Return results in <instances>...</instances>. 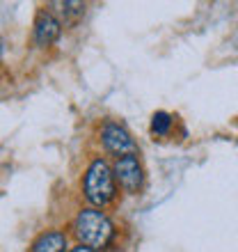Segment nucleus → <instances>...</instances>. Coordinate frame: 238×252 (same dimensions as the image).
I'll return each mask as SVG.
<instances>
[{
    "mask_svg": "<svg viewBox=\"0 0 238 252\" xmlns=\"http://www.w3.org/2000/svg\"><path fill=\"white\" fill-rule=\"evenodd\" d=\"M101 145L106 147V152L115 154L117 158L138 152V145L131 138V133L115 120H106L101 126Z\"/></svg>",
    "mask_w": 238,
    "mask_h": 252,
    "instance_id": "obj_4",
    "label": "nucleus"
},
{
    "mask_svg": "<svg viewBox=\"0 0 238 252\" xmlns=\"http://www.w3.org/2000/svg\"><path fill=\"white\" fill-rule=\"evenodd\" d=\"M62 32V21L53 12H39L34 21V44L37 46H51Z\"/></svg>",
    "mask_w": 238,
    "mask_h": 252,
    "instance_id": "obj_5",
    "label": "nucleus"
},
{
    "mask_svg": "<svg viewBox=\"0 0 238 252\" xmlns=\"http://www.w3.org/2000/svg\"><path fill=\"white\" fill-rule=\"evenodd\" d=\"M53 7H60L58 14L69 26L76 23L78 19H83V14H85V2H55Z\"/></svg>",
    "mask_w": 238,
    "mask_h": 252,
    "instance_id": "obj_7",
    "label": "nucleus"
},
{
    "mask_svg": "<svg viewBox=\"0 0 238 252\" xmlns=\"http://www.w3.org/2000/svg\"><path fill=\"white\" fill-rule=\"evenodd\" d=\"M83 190L89 204L106 206L115 199V172L103 158H94L89 163L83 179Z\"/></svg>",
    "mask_w": 238,
    "mask_h": 252,
    "instance_id": "obj_2",
    "label": "nucleus"
},
{
    "mask_svg": "<svg viewBox=\"0 0 238 252\" xmlns=\"http://www.w3.org/2000/svg\"><path fill=\"white\" fill-rule=\"evenodd\" d=\"M66 252H94V250H89V248H85V246H76V248H71V250H66Z\"/></svg>",
    "mask_w": 238,
    "mask_h": 252,
    "instance_id": "obj_9",
    "label": "nucleus"
},
{
    "mask_svg": "<svg viewBox=\"0 0 238 252\" xmlns=\"http://www.w3.org/2000/svg\"><path fill=\"white\" fill-rule=\"evenodd\" d=\"M73 234L80 246L96 252L110 246V241L115 239V225L99 209H83L73 220Z\"/></svg>",
    "mask_w": 238,
    "mask_h": 252,
    "instance_id": "obj_1",
    "label": "nucleus"
},
{
    "mask_svg": "<svg viewBox=\"0 0 238 252\" xmlns=\"http://www.w3.org/2000/svg\"><path fill=\"white\" fill-rule=\"evenodd\" d=\"M30 252H66V234L58 232V229L41 232L39 236L32 241Z\"/></svg>",
    "mask_w": 238,
    "mask_h": 252,
    "instance_id": "obj_6",
    "label": "nucleus"
},
{
    "mask_svg": "<svg viewBox=\"0 0 238 252\" xmlns=\"http://www.w3.org/2000/svg\"><path fill=\"white\" fill-rule=\"evenodd\" d=\"M170 128H172V115L165 113V110L153 113V117H151V133H153V135L163 138V135H167V133H170Z\"/></svg>",
    "mask_w": 238,
    "mask_h": 252,
    "instance_id": "obj_8",
    "label": "nucleus"
},
{
    "mask_svg": "<svg viewBox=\"0 0 238 252\" xmlns=\"http://www.w3.org/2000/svg\"><path fill=\"white\" fill-rule=\"evenodd\" d=\"M113 172H115V181L128 195H135L145 186V170H142V163H140L135 154H128V156H121V158L115 160Z\"/></svg>",
    "mask_w": 238,
    "mask_h": 252,
    "instance_id": "obj_3",
    "label": "nucleus"
},
{
    "mask_svg": "<svg viewBox=\"0 0 238 252\" xmlns=\"http://www.w3.org/2000/svg\"><path fill=\"white\" fill-rule=\"evenodd\" d=\"M0 55H2V41H0Z\"/></svg>",
    "mask_w": 238,
    "mask_h": 252,
    "instance_id": "obj_10",
    "label": "nucleus"
}]
</instances>
